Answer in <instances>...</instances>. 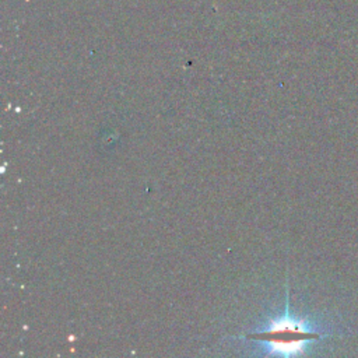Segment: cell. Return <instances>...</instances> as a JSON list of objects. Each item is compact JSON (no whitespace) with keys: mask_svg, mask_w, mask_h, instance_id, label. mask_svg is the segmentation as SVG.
I'll return each instance as SVG.
<instances>
[{"mask_svg":"<svg viewBox=\"0 0 358 358\" xmlns=\"http://www.w3.org/2000/svg\"><path fill=\"white\" fill-rule=\"evenodd\" d=\"M288 308L290 304L287 299V311L281 318L273 321L265 330L249 335L248 337L263 341L270 354L298 355L305 352L310 341L319 340L329 335L326 332L314 329L312 325L292 318L288 312Z\"/></svg>","mask_w":358,"mask_h":358,"instance_id":"6da1fadb","label":"cell"}]
</instances>
